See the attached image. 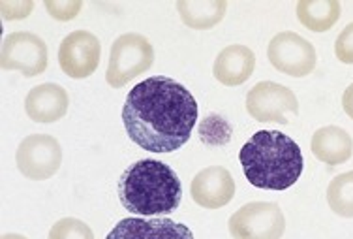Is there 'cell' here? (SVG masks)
Returning <instances> with one entry per match:
<instances>
[{
	"label": "cell",
	"instance_id": "11",
	"mask_svg": "<svg viewBox=\"0 0 353 239\" xmlns=\"http://www.w3.org/2000/svg\"><path fill=\"white\" fill-rule=\"evenodd\" d=\"M190 192L197 205L205 209H220L235 196V181L222 166H209L194 178Z\"/></svg>",
	"mask_w": 353,
	"mask_h": 239
},
{
	"label": "cell",
	"instance_id": "15",
	"mask_svg": "<svg viewBox=\"0 0 353 239\" xmlns=\"http://www.w3.org/2000/svg\"><path fill=\"white\" fill-rule=\"evenodd\" d=\"M312 153L318 160L329 166L344 164L353 155V140L340 126H323L314 132Z\"/></svg>",
	"mask_w": 353,
	"mask_h": 239
},
{
	"label": "cell",
	"instance_id": "17",
	"mask_svg": "<svg viewBox=\"0 0 353 239\" xmlns=\"http://www.w3.org/2000/svg\"><path fill=\"white\" fill-rule=\"evenodd\" d=\"M339 0H299L297 2V19L301 25L312 32H325L334 27L340 19Z\"/></svg>",
	"mask_w": 353,
	"mask_h": 239
},
{
	"label": "cell",
	"instance_id": "5",
	"mask_svg": "<svg viewBox=\"0 0 353 239\" xmlns=\"http://www.w3.org/2000/svg\"><path fill=\"white\" fill-rule=\"evenodd\" d=\"M228 228L233 239H280L285 219L274 202H250L231 215Z\"/></svg>",
	"mask_w": 353,
	"mask_h": 239
},
{
	"label": "cell",
	"instance_id": "20",
	"mask_svg": "<svg viewBox=\"0 0 353 239\" xmlns=\"http://www.w3.org/2000/svg\"><path fill=\"white\" fill-rule=\"evenodd\" d=\"M43 6L48 14L57 21H72L81 12V0H46Z\"/></svg>",
	"mask_w": 353,
	"mask_h": 239
},
{
	"label": "cell",
	"instance_id": "9",
	"mask_svg": "<svg viewBox=\"0 0 353 239\" xmlns=\"http://www.w3.org/2000/svg\"><path fill=\"white\" fill-rule=\"evenodd\" d=\"M267 57L274 68L292 77H305L316 68V49L308 40L292 30L280 32L269 41Z\"/></svg>",
	"mask_w": 353,
	"mask_h": 239
},
{
	"label": "cell",
	"instance_id": "4",
	"mask_svg": "<svg viewBox=\"0 0 353 239\" xmlns=\"http://www.w3.org/2000/svg\"><path fill=\"white\" fill-rule=\"evenodd\" d=\"M152 62H154V49L145 36L137 32L119 36L111 46L105 79L111 87L121 89L130 83V79L147 72L152 66Z\"/></svg>",
	"mask_w": 353,
	"mask_h": 239
},
{
	"label": "cell",
	"instance_id": "3",
	"mask_svg": "<svg viewBox=\"0 0 353 239\" xmlns=\"http://www.w3.org/2000/svg\"><path fill=\"white\" fill-rule=\"evenodd\" d=\"M119 198L124 209L134 215H170L181 205L183 184L171 166L145 158L124 170L119 179Z\"/></svg>",
	"mask_w": 353,
	"mask_h": 239
},
{
	"label": "cell",
	"instance_id": "22",
	"mask_svg": "<svg viewBox=\"0 0 353 239\" xmlns=\"http://www.w3.org/2000/svg\"><path fill=\"white\" fill-rule=\"evenodd\" d=\"M334 55L344 64H353V23H350L334 41Z\"/></svg>",
	"mask_w": 353,
	"mask_h": 239
},
{
	"label": "cell",
	"instance_id": "24",
	"mask_svg": "<svg viewBox=\"0 0 353 239\" xmlns=\"http://www.w3.org/2000/svg\"><path fill=\"white\" fill-rule=\"evenodd\" d=\"M0 239H27L25 236H19V233H4Z\"/></svg>",
	"mask_w": 353,
	"mask_h": 239
},
{
	"label": "cell",
	"instance_id": "18",
	"mask_svg": "<svg viewBox=\"0 0 353 239\" xmlns=\"http://www.w3.org/2000/svg\"><path fill=\"white\" fill-rule=\"evenodd\" d=\"M327 204L344 219H353V171L340 173L329 183Z\"/></svg>",
	"mask_w": 353,
	"mask_h": 239
},
{
	"label": "cell",
	"instance_id": "7",
	"mask_svg": "<svg viewBox=\"0 0 353 239\" xmlns=\"http://www.w3.org/2000/svg\"><path fill=\"white\" fill-rule=\"evenodd\" d=\"M17 170L27 179L46 181L53 178L62 164V147L59 140L49 134L27 136L15 153Z\"/></svg>",
	"mask_w": 353,
	"mask_h": 239
},
{
	"label": "cell",
	"instance_id": "10",
	"mask_svg": "<svg viewBox=\"0 0 353 239\" xmlns=\"http://www.w3.org/2000/svg\"><path fill=\"white\" fill-rule=\"evenodd\" d=\"M102 46L88 30H74L62 40L59 48V64L72 79H85L92 75L100 64Z\"/></svg>",
	"mask_w": 353,
	"mask_h": 239
},
{
	"label": "cell",
	"instance_id": "16",
	"mask_svg": "<svg viewBox=\"0 0 353 239\" xmlns=\"http://www.w3.org/2000/svg\"><path fill=\"white\" fill-rule=\"evenodd\" d=\"M228 0H179L176 12L186 27L205 30L224 19Z\"/></svg>",
	"mask_w": 353,
	"mask_h": 239
},
{
	"label": "cell",
	"instance_id": "12",
	"mask_svg": "<svg viewBox=\"0 0 353 239\" xmlns=\"http://www.w3.org/2000/svg\"><path fill=\"white\" fill-rule=\"evenodd\" d=\"M105 239H194V233L186 224L175 222L168 217H128L121 220Z\"/></svg>",
	"mask_w": 353,
	"mask_h": 239
},
{
	"label": "cell",
	"instance_id": "8",
	"mask_svg": "<svg viewBox=\"0 0 353 239\" xmlns=\"http://www.w3.org/2000/svg\"><path fill=\"white\" fill-rule=\"evenodd\" d=\"M2 70H17L25 77H34L48 68V46L32 32H12L2 40Z\"/></svg>",
	"mask_w": 353,
	"mask_h": 239
},
{
	"label": "cell",
	"instance_id": "1",
	"mask_svg": "<svg viewBox=\"0 0 353 239\" xmlns=\"http://www.w3.org/2000/svg\"><path fill=\"white\" fill-rule=\"evenodd\" d=\"M123 121L130 140L150 153H173L197 121V102L184 85L165 75L137 83L126 96Z\"/></svg>",
	"mask_w": 353,
	"mask_h": 239
},
{
	"label": "cell",
	"instance_id": "2",
	"mask_svg": "<svg viewBox=\"0 0 353 239\" xmlns=\"http://www.w3.org/2000/svg\"><path fill=\"white\" fill-rule=\"evenodd\" d=\"M239 160L250 184L263 191H285L305 168L301 147L279 130H259L243 145Z\"/></svg>",
	"mask_w": 353,
	"mask_h": 239
},
{
	"label": "cell",
	"instance_id": "6",
	"mask_svg": "<svg viewBox=\"0 0 353 239\" xmlns=\"http://www.w3.org/2000/svg\"><path fill=\"white\" fill-rule=\"evenodd\" d=\"M246 111L258 123L288 124V117L299 113V102L290 87L274 82H259L246 95Z\"/></svg>",
	"mask_w": 353,
	"mask_h": 239
},
{
	"label": "cell",
	"instance_id": "19",
	"mask_svg": "<svg viewBox=\"0 0 353 239\" xmlns=\"http://www.w3.org/2000/svg\"><path fill=\"white\" fill-rule=\"evenodd\" d=\"M48 239H94V233L83 220L66 217L51 226Z\"/></svg>",
	"mask_w": 353,
	"mask_h": 239
},
{
	"label": "cell",
	"instance_id": "23",
	"mask_svg": "<svg viewBox=\"0 0 353 239\" xmlns=\"http://www.w3.org/2000/svg\"><path fill=\"white\" fill-rule=\"evenodd\" d=\"M342 108L346 111V115L350 119H353V83L344 90V96H342Z\"/></svg>",
	"mask_w": 353,
	"mask_h": 239
},
{
	"label": "cell",
	"instance_id": "14",
	"mask_svg": "<svg viewBox=\"0 0 353 239\" xmlns=\"http://www.w3.org/2000/svg\"><path fill=\"white\" fill-rule=\"evenodd\" d=\"M256 68V55L246 46H228L218 53L212 74L225 87H237L250 79Z\"/></svg>",
	"mask_w": 353,
	"mask_h": 239
},
{
	"label": "cell",
	"instance_id": "21",
	"mask_svg": "<svg viewBox=\"0 0 353 239\" xmlns=\"http://www.w3.org/2000/svg\"><path fill=\"white\" fill-rule=\"evenodd\" d=\"M32 10H34L32 0H10V2L2 0V4H0V12H2L4 21L27 19Z\"/></svg>",
	"mask_w": 353,
	"mask_h": 239
},
{
	"label": "cell",
	"instance_id": "13",
	"mask_svg": "<svg viewBox=\"0 0 353 239\" xmlns=\"http://www.w3.org/2000/svg\"><path fill=\"white\" fill-rule=\"evenodd\" d=\"M70 96L57 83L38 85L25 98V111L34 123H57L68 113Z\"/></svg>",
	"mask_w": 353,
	"mask_h": 239
}]
</instances>
